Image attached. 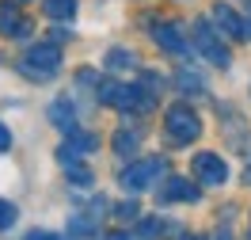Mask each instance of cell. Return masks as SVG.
I'll list each match as a JSON object with an SVG mask.
<instances>
[{
    "mask_svg": "<svg viewBox=\"0 0 251 240\" xmlns=\"http://www.w3.org/2000/svg\"><path fill=\"white\" fill-rule=\"evenodd\" d=\"M198 198H202V191L183 176H172L160 187V202H198Z\"/></svg>",
    "mask_w": 251,
    "mask_h": 240,
    "instance_id": "11",
    "label": "cell"
},
{
    "mask_svg": "<svg viewBox=\"0 0 251 240\" xmlns=\"http://www.w3.org/2000/svg\"><path fill=\"white\" fill-rule=\"evenodd\" d=\"M42 12L50 19H73L76 16V0H42Z\"/></svg>",
    "mask_w": 251,
    "mask_h": 240,
    "instance_id": "18",
    "label": "cell"
},
{
    "mask_svg": "<svg viewBox=\"0 0 251 240\" xmlns=\"http://www.w3.org/2000/svg\"><path fill=\"white\" fill-rule=\"evenodd\" d=\"M248 237H251V229H248Z\"/></svg>",
    "mask_w": 251,
    "mask_h": 240,
    "instance_id": "29",
    "label": "cell"
},
{
    "mask_svg": "<svg viewBox=\"0 0 251 240\" xmlns=\"http://www.w3.org/2000/svg\"><path fill=\"white\" fill-rule=\"evenodd\" d=\"M194 179L202 187H221L228 179V164L217 153H194Z\"/></svg>",
    "mask_w": 251,
    "mask_h": 240,
    "instance_id": "7",
    "label": "cell"
},
{
    "mask_svg": "<svg viewBox=\"0 0 251 240\" xmlns=\"http://www.w3.org/2000/svg\"><path fill=\"white\" fill-rule=\"evenodd\" d=\"M50 122L57 130H76V111H73V103H65V99H57V103H50Z\"/></svg>",
    "mask_w": 251,
    "mask_h": 240,
    "instance_id": "14",
    "label": "cell"
},
{
    "mask_svg": "<svg viewBox=\"0 0 251 240\" xmlns=\"http://www.w3.org/2000/svg\"><path fill=\"white\" fill-rule=\"evenodd\" d=\"M137 233H141V240H160V237H168V233H172V225L164 221V217H141Z\"/></svg>",
    "mask_w": 251,
    "mask_h": 240,
    "instance_id": "17",
    "label": "cell"
},
{
    "mask_svg": "<svg viewBox=\"0 0 251 240\" xmlns=\"http://www.w3.org/2000/svg\"><path fill=\"white\" fill-rule=\"evenodd\" d=\"M95 217H88V213H73V221H69V237H95Z\"/></svg>",
    "mask_w": 251,
    "mask_h": 240,
    "instance_id": "19",
    "label": "cell"
},
{
    "mask_svg": "<svg viewBox=\"0 0 251 240\" xmlns=\"http://www.w3.org/2000/svg\"><path fill=\"white\" fill-rule=\"evenodd\" d=\"M16 206H12V202H4V198H0V229H12V225H16Z\"/></svg>",
    "mask_w": 251,
    "mask_h": 240,
    "instance_id": "20",
    "label": "cell"
},
{
    "mask_svg": "<svg viewBox=\"0 0 251 240\" xmlns=\"http://www.w3.org/2000/svg\"><path fill=\"white\" fill-rule=\"evenodd\" d=\"M240 19H244V38L251 42V0L244 4V16H240Z\"/></svg>",
    "mask_w": 251,
    "mask_h": 240,
    "instance_id": "22",
    "label": "cell"
},
{
    "mask_svg": "<svg viewBox=\"0 0 251 240\" xmlns=\"http://www.w3.org/2000/svg\"><path fill=\"white\" fill-rule=\"evenodd\" d=\"M65 145H69L73 153H80V157H84V153H95V149H99V137L76 126V130H69V133H65Z\"/></svg>",
    "mask_w": 251,
    "mask_h": 240,
    "instance_id": "15",
    "label": "cell"
},
{
    "mask_svg": "<svg viewBox=\"0 0 251 240\" xmlns=\"http://www.w3.org/2000/svg\"><path fill=\"white\" fill-rule=\"evenodd\" d=\"M209 19H213V23H217V31L225 34V38H236V42H248V38H244V19L236 16L232 8H228V4H213V12H209Z\"/></svg>",
    "mask_w": 251,
    "mask_h": 240,
    "instance_id": "9",
    "label": "cell"
},
{
    "mask_svg": "<svg viewBox=\"0 0 251 240\" xmlns=\"http://www.w3.org/2000/svg\"><path fill=\"white\" fill-rule=\"evenodd\" d=\"M164 130H168V137L179 145H190L202 137V118H198V111L194 107H187V103H175V107H168V114H164Z\"/></svg>",
    "mask_w": 251,
    "mask_h": 240,
    "instance_id": "4",
    "label": "cell"
},
{
    "mask_svg": "<svg viewBox=\"0 0 251 240\" xmlns=\"http://www.w3.org/2000/svg\"><path fill=\"white\" fill-rule=\"evenodd\" d=\"M0 34H8V38L31 34V23L19 16V4H12V0H0Z\"/></svg>",
    "mask_w": 251,
    "mask_h": 240,
    "instance_id": "10",
    "label": "cell"
},
{
    "mask_svg": "<svg viewBox=\"0 0 251 240\" xmlns=\"http://www.w3.org/2000/svg\"><path fill=\"white\" fill-rule=\"evenodd\" d=\"M141 141H145V130L141 126H129V130H118L114 137H110V149L118 153V157H133L137 149H141Z\"/></svg>",
    "mask_w": 251,
    "mask_h": 240,
    "instance_id": "12",
    "label": "cell"
},
{
    "mask_svg": "<svg viewBox=\"0 0 251 240\" xmlns=\"http://www.w3.org/2000/svg\"><path fill=\"white\" fill-rule=\"evenodd\" d=\"M175 88L187 96V92H194V96H205V80L194 73V69H179L175 73Z\"/></svg>",
    "mask_w": 251,
    "mask_h": 240,
    "instance_id": "16",
    "label": "cell"
},
{
    "mask_svg": "<svg viewBox=\"0 0 251 240\" xmlns=\"http://www.w3.org/2000/svg\"><path fill=\"white\" fill-rule=\"evenodd\" d=\"M103 240H133V237H126V233H107Z\"/></svg>",
    "mask_w": 251,
    "mask_h": 240,
    "instance_id": "25",
    "label": "cell"
},
{
    "mask_svg": "<svg viewBox=\"0 0 251 240\" xmlns=\"http://www.w3.org/2000/svg\"><path fill=\"white\" fill-rule=\"evenodd\" d=\"M168 172V160L164 157H145V160H133L126 164L122 176H118V187L126 194H141V191H152L160 183V176Z\"/></svg>",
    "mask_w": 251,
    "mask_h": 240,
    "instance_id": "2",
    "label": "cell"
},
{
    "mask_svg": "<svg viewBox=\"0 0 251 240\" xmlns=\"http://www.w3.org/2000/svg\"><path fill=\"white\" fill-rule=\"evenodd\" d=\"M50 42H57V46H61V42H69V31H65V27H57V31H50Z\"/></svg>",
    "mask_w": 251,
    "mask_h": 240,
    "instance_id": "24",
    "label": "cell"
},
{
    "mask_svg": "<svg viewBox=\"0 0 251 240\" xmlns=\"http://www.w3.org/2000/svg\"><path fill=\"white\" fill-rule=\"evenodd\" d=\"M12 4H31V0H12Z\"/></svg>",
    "mask_w": 251,
    "mask_h": 240,
    "instance_id": "28",
    "label": "cell"
},
{
    "mask_svg": "<svg viewBox=\"0 0 251 240\" xmlns=\"http://www.w3.org/2000/svg\"><path fill=\"white\" fill-rule=\"evenodd\" d=\"M95 92H99V99H103L107 107H118V111L145 114V111L156 107V99H152V92H149L145 84H114V80H103Z\"/></svg>",
    "mask_w": 251,
    "mask_h": 240,
    "instance_id": "1",
    "label": "cell"
},
{
    "mask_svg": "<svg viewBox=\"0 0 251 240\" xmlns=\"http://www.w3.org/2000/svg\"><path fill=\"white\" fill-rule=\"evenodd\" d=\"M57 69H61V46H57V42H34V46L23 53V77H31L34 84L53 80Z\"/></svg>",
    "mask_w": 251,
    "mask_h": 240,
    "instance_id": "3",
    "label": "cell"
},
{
    "mask_svg": "<svg viewBox=\"0 0 251 240\" xmlns=\"http://www.w3.org/2000/svg\"><path fill=\"white\" fill-rule=\"evenodd\" d=\"M114 213H118L122 221H137V202H118V206H114Z\"/></svg>",
    "mask_w": 251,
    "mask_h": 240,
    "instance_id": "21",
    "label": "cell"
},
{
    "mask_svg": "<svg viewBox=\"0 0 251 240\" xmlns=\"http://www.w3.org/2000/svg\"><path fill=\"white\" fill-rule=\"evenodd\" d=\"M244 183H251V164H248V168H244Z\"/></svg>",
    "mask_w": 251,
    "mask_h": 240,
    "instance_id": "27",
    "label": "cell"
},
{
    "mask_svg": "<svg viewBox=\"0 0 251 240\" xmlns=\"http://www.w3.org/2000/svg\"><path fill=\"white\" fill-rule=\"evenodd\" d=\"M103 65H107L110 73H133V69H137V53L126 50V46H114V50H107Z\"/></svg>",
    "mask_w": 251,
    "mask_h": 240,
    "instance_id": "13",
    "label": "cell"
},
{
    "mask_svg": "<svg viewBox=\"0 0 251 240\" xmlns=\"http://www.w3.org/2000/svg\"><path fill=\"white\" fill-rule=\"evenodd\" d=\"M190 38H194V46L202 50V57L205 61H213L217 65V69H228V65H232V53H228V46H225V42H221L217 34H213V27H209V23H205V19H198V23H194V27H190Z\"/></svg>",
    "mask_w": 251,
    "mask_h": 240,
    "instance_id": "5",
    "label": "cell"
},
{
    "mask_svg": "<svg viewBox=\"0 0 251 240\" xmlns=\"http://www.w3.org/2000/svg\"><path fill=\"white\" fill-rule=\"evenodd\" d=\"M152 42H156L164 53H172V57H187L190 53V42L187 31H183V23H172V19H156L152 23Z\"/></svg>",
    "mask_w": 251,
    "mask_h": 240,
    "instance_id": "6",
    "label": "cell"
},
{
    "mask_svg": "<svg viewBox=\"0 0 251 240\" xmlns=\"http://www.w3.org/2000/svg\"><path fill=\"white\" fill-rule=\"evenodd\" d=\"M57 160H61V168H65V176L73 179V187H92L95 183V172L80 160V153H73L69 145H61L57 149Z\"/></svg>",
    "mask_w": 251,
    "mask_h": 240,
    "instance_id": "8",
    "label": "cell"
},
{
    "mask_svg": "<svg viewBox=\"0 0 251 240\" xmlns=\"http://www.w3.org/2000/svg\"><path fill=\"white\" fill-rule=\"evenodd\" d=\"M12 149V133H8V126L0 122V153H8Z\"/></svg>",
    "mask_w": 251,
    "mask_h": 240,
    "instance_id": "23",
    "label": "cell"
},
{
    "mask_svg": "<svg viewBox=\"0 0 251 240\" xmlns=\"http://www.w3.org/2000/svg\"><path fill=\"white\" fill-rule=\"evenodd\" d=\"M179 240H205V237H198V233H187V237H179Z\"/></svg>",
    "mask_w": 251,
    "mask_h": 240,
    "instance_id": "26",
    "label": "cell"
}]
</instances>
